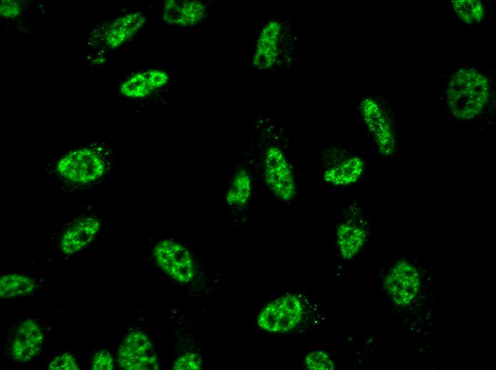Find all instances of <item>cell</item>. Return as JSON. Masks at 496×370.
Here are the masks:
<instances>
[{
  "label": "cell",
  "mask_w": 496,
  "mask_h": 370,
  "mask_svg": "<svg viewBox=\"0 0 496 370\" xmlns=\"http://www.w3.org/2000/svg\"><path fill=\"white\" fill-rule=\"evenodd\" d=\"M490 87L488 79L472 68H462L451 77L447 87V103L450 113L459 120L480 115L486 107Z\"/></svg>",
  "instance_id": "3"
},
{
  "label": "cell",
  "mask_w": 496,
  "mask_h": 370,
  "mask_svg": "<svg viewBox=\"0 0 496 370\" xmlns=\"http://www.w3.org/2000/svg\"><path fill=\"white\" fill-rule=\"evenodd\" d=\"M169 73L162 69L151 68L136 72L120 85V92L130 99H143L164 88L170 82Z\"/></svg>",
  "instance_id": "12"
},
{
  "label": "cell",
  "mask_w": 496,
  "mask_h": 370,
  "mask_svg": "<svg viewBox=\"0 0 496 370\" xmlns=\"http://www.w3.org/2000/svg\"><path fill=\"white\" fill-rule=\"evenodd\" d=\"M385 286L394 302L401 305H408L419 291L420 280L418 272L408 261L399 260L387 273Z\"/></svg>",
  "instance_id": "10"
},
{
  "label": "cell",
  "mask_w": 496,
  "mask_h": 370,
  "mask_svg": "<svg viewBox=\"0 0 496 370\" xmlns=\"http://www.w3.org/2000/svg\"><path fill=\"white\" fill-rule=\"evenodd\" d=\"M299 25L289 14L268 15L256 31L251 65L259 73L270 74L294 66L299 43Z\"/></svg>",
  "instance_id": "2"
},
{
  "label": "cell",
  "mask_w": 496,
  "mask_h": 370,
  "mask_svg": "<svg viewBox=\"0 0 496 370\" xmlns=\"http://www.w3.org/2000/svg\"><path fill=\"white\" fill-rule=\"evenodd\" d=\"M21 12V4L16 1L4 0L1 1L0 14L3 18H12Z\"/></svg>",
  "instance_id": "24"
},
{
  "label": "cell",
  "mask_w": 496,
  "mask_h": 370,
  "mask_svg": "<svg viewBox=\"0 0 496 370\" xmlns=\"http://www.w3.org/2000/svg\"><path fill=\"white\" fill-rule=\"evenodd\" d=\"M35 287L33 279L21 274H6L0 279V296L4 298L29 295Z\"/></svg>",
  "instance_id": "18"
},
{
  "label": "cell",
  "mask_w": 496,
  "mask_h": 370,
  "mask_svg": "<svg viewBox=\"0 0 496 370\" xmlns=\"http://www.w3.org/2000/svg\"><path fill=\"white\" fill-rule=\"evenodd\" d=\"M305 364L309 369H333L335 364L330 356L323 351H314L306 355Z\"/></svg>",
  "instance_id": "20"
},
{
  "label": "cell",
  "mask_w": 496,
  "mask_h": 370,
  "mask_svg": "<svg viewBox=\"0 0 496 370\" xmlns=\"http://www.w3.org/2000/svg\"><path fill=\"white\" fill-rule=\"evenodd\" d=\"M118 363L126 370L157 369L158 359L146 334L134 331L122 341L118 354Z\"/></svg>",
  "instance_id": "9"
},
{
  "label": "cell",
  "mask_w": 496,
  "mask_h": 370,
  "mask_svg": "<svg viewBox=\"0 0 496 370\" xmlns=\"http://www.w3.org/2000/svg\"><path fill=\"white\" fill-rule=\"evenodd\" d=\"M202 366V361L197 354L186 353L178 358L174 364V369L197 370Z\"/></svg>",
  "instance_id": "22"
},
{
  "label": "cell",
  "mask_w": 496,
  "mask_h": 370,
  "mask_svg": "<svg viewBox=\"0 0 496 370\" xmlns=\"http://www.w3.org/2000/svg\"><path fill=\"white\" fill-rule=\"evenodd\" d=\"M304 307L296 295L288 294L269 302L257 318L259 326L269 332L285 333L301 321Z\"/></svg>",
  "instance_id": "6"
},
{
  "label": "cell",
  "mask_w": 496,
  "mask_h": 370,
  "mask_svg": "<svg viewBox=\"0 0 496 370\" xmlns=\"http://www.w3.org/2000/svg\"><path fill=\"white\" fill-rule=\"evenodd\" d=\"M253 176L251 169L240 166L232 174L224 193L226 204L232 208L245 207L251 200Z\"/></svg>",
  "instance_id": "17"
},
{
  "label": "cell",
  "mask_w": 496,
  "mask_h": 370,
  "mask_svg": "<svg viewBox=\"0 0 496 370\" xmlns=\"http://www.w3.org/2000/svg\"><path fill=\"white\" fill-rule=\"evenodd\" d=\"M113 367V359L109 352L100 350L95 354L91 361V369L111 370Z\"/></svg>",
  "instance_id": "23"
},
{
  "label": "cell",
  "mask_w": 496,
  "mask_h": 370,
  "mask_svg": "<svg viewBox=\"0 0 496 370\" xmlns=\"http://www.w3.org/2000/svg\"><path fill=\"white\" fill-rule=\"evenodd\" d=\"M153 257L163 272L177 282H190L195 275V262L190 252L182 244L162 240L153 250Z\"/></svg>",
  "instance_id": "8"
},
{
  "label": "cell",
  "mask_w": 496,
  "mask_h": 370,
  "mask_svg": "<svg viewBox=\"0 0 496 370\" xmlns=\"http://www.w3.org/2000/svg\"><path fill=\"white\" fill-rule=\"evenodd\" d=\"M145 22V16L140 12L128 13L117 17L106 29L104 35L105 45L110 49L120 47L135 36Z\"/></svg>",
  "instance_id": "14"
},
{
  "label": "cell",
  "mask_w": 496,
  "mask_h": 370,
  "mask_svg": "<svg viewBox=\"0 0 496 370\" xmlns=\"http://www.w3.org/2000/svg\"><path fill=\"white\" fill-rule=\"evenodd\" d=\"M43 335L37 322L32 319L24 320L19 326L11 347V355L19 361H27L41 349Z\"/></svg>",
  "instance_id": "13"
},
{
  "label": "cell",
  "mask_w": 496,
  "mask_h": 370,
  "mask_svg": "<svg viewBox=\"0 0 496 370\" xmlns=\"http://www.w3.org/2000/svg\"><path fill=\"white\" fill-rule=\"evenodd\" d=\"M51 370H78L79 366L74 356L69 353L58 354L48 365Z\"/></svg>",
  "instance_id": "21"
},
{
  "label": "cell",
  "mask_w": 496,
  "mask_h": 370,
  "mask_svg": "<svg viewBox=\"0 0 496 370\" xmlns=\"http://www.w3.org/2000/svg\"><path fill=\"white\" fill-rule=\"evenodd\" d=\"M368 240L364 226L353 219L341 222L336 228L335 240L336 248L343 260L354 258L363 249Z\"/></svg>",
  "instance_id": "15"
},
{
  "label": "cell",
  "mask_w": 496,
  "mask_h": 370,
  "mask_svg": "<svg viewBox=\"0 0 496 370\" xmlns=\"http://www.w3.org/2000/svg\"><path fill=\"white\" fill-rule=\"evenodd\" d=\"M100 228V223L94 218L78 220L69 227L61 240V249L66 255L80 251L91 243Z\"/></svg>",
  "instance_id": "16"
},
{
  "label": "cell",
  "mask_w": 496,
  "mask_h": 370,
  "mask_svg": "<svg viewBox=\"0 0 496 370\" xmlns=\"http://www.w3.org/2000/svg\"><path fill=\"white\" fill-rule=\"evenodd\" d=\"M363 123L379 153L390 156L395 150L396 141L392 123L382 105L372 97H364L359 103Z\"/></svg>",
  "instance_id": "7"
},
{
  "label": "cell",
  "mask_w": 496,
  "mask_h": 370,
  "mask_svg": "<svg viewBox=\"0 0 496 370\" xmlns=\"http://www.w3.org/2000/svg\"><path fill=\"white\" fill-rule=\"evenodd\" d=\"M365 169L366 162L358 154L337 148H326L320 152V179L331 187L340 189L356 184Z\"/></svg>",
  "instance_id": "5"
},
{
  "label": "cell",
  "mask_w": 496,
  "mask_h": 370,
  "mask_svg": "<svg viewBox=\"0 0 496 370\" xmlns=\"http://www.w3.org/2000/svg\"><path fill=\"white\" fill-rule=\"evenodd\" d=\"M257 131L262 179L271 194L289 203L298 196L299 186L289 139L280 127L267 119Z\"/></svg>",
  "instance_id": "1"
},
{
  "label": "cell",
  "mask_w": 496,
  "mask_h": 370,
  "mask_svg": "<svg viewBox=\"0 0 496 370\" xmlns=\"http://www.w3.org/2000/svg\"><path fill=\"white\" fill-rule=\"evenodd\" d=\"M452 4L456 15L465 23H477L484 17V8L480 1L456 0Z\"/></svg>",
  "instance_id": "19"
},
{
  "label": "cell",
  "mask_w": 496,
  "mask_h": 370,
  "mask_svg": "<svg viewBox=\"0 0 496 370\" xmlns=\"http://www.w3.org/2000/svg\"><path fill=\"white\" fill-rule=\"evenodd\" d=\"M208 5L200 0H165L162 6V18L167 25L190 28L200 24L207 15Z\"/></svg>",
  "instance_id": "11"
},
{
  "label": "cell",
  "mask_w": 496,
  "mask_h": 370,
  "mask_svg": "<svg viewBox=\"0 0 496 370\" xmlns=\"http://www.w3.org/2000/svg\"><path fill=\"white\" fill-rule=\"evenodd\" d=\"M108 168L104 150L87 146L68 152L56 162V171L64 181L84 185L100 179Z\"/></svg>",
  "instance_id": "4"
}]
</instances>
